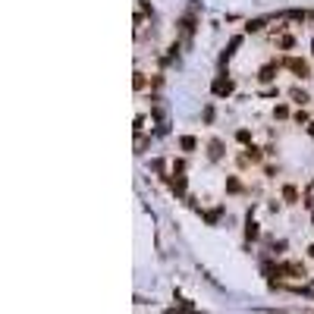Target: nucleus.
I'll return each mask as SVG.
<instances>
[{
  "instance_id": "12",
  "label": "nucleus",
  "mask_w": 314,
  "mask_h": 314,
  "mask_svg": "<svg viewBox=\"0 0 314 314\" xmlns=\"http://www.w3.org/2000/svg\"><path fill=\"white\" fill-rule=\"evenodd\" d=\"M135 88H138V91L145 88V73H135Z\"/></svg>"
},
{
  "instance_id": "2",
  "label": "nucleus",
  "mask_w": 314,
  "mask_h": 314,
  "mask_svg": "<svg viewBox=\"0 0 314 314\" xmlns=\"http://www.w3.org/2000/svg\"><path fill=\"white\" fill-rule=\"evenodd\" d=\"M261 157H264V154H261V148L248 145V148H245V151H242V154H239V164H242V167H248V164L254 167V164H261Z\"/></svg>"
},
{
  "instance_id": "13",
  "label": "nucleus",
  "mask_w": 314,
  "mask_h": 314,
  "mask_svg": "<svg viewBox=\"0 0 314 314\" xmlns=\"http://www.w3.org/2000/svg\"><path fill=\"white\" fill-rule=\"evenodd\" d=\"M276 116H280V120H286V116H289V107H286V104H280V107H276Z\"/></svg>"
},
{
  "instance_id": "16",
  "label": "nucleus",
  "mask_w": 314,
  "mask_h": 314,
  "mask_svg": "<svg viewBox=\"0 0 314 314\" xmlns=\"http://www.w3.org/2000/svg\"><path fill=\"white\" fill-rule=\"evenodd\" d=\"M308 258H314V242H311V245H308Z\"/></svg>"
},
{
  "instance_id": "10",
  "label": "nucleus",
  "mask_w": 314,
  "mask_h": 314,
  "mask_svg": "<svg viewBox=\"0 0 314 314\" xmlns=\"http://www.w3.org/2000/svg\"><path fill=\"white\" fill-rule=\"evenodd\" d=\"M245 236H248V239H254V236H258V223H254V220H248V229H245Z\"/></svg>"
},
{
  "instance_id": "5",
  "label": "nucleus",
  "mask_w": 314,
  "mask_h": 314,
  "mask_svg": "<svg viewBox=\"0 0 314 314\" xmlns=\"http://www.w3.org/2000/svg\"><path fill=\"white\" fill-rule=\"evenodd\" d=\"M283 198H286L289 204H295V201H298V189H295L292 182H286V185H283Z\"/></svg>"
},
{
  "instance_id": "8",
  "label": "nucleus",
  "mask_w": 314,
  "mask_h": 314,
  "mask_svg": "<svg viewBox=\"0 0 314 314\" xmlns=\"http://www.w3.org/2000/svg\"><path fill=\"white\" fill-rule=\"evenodd\" d=\"M182 148H185V151H195V148H198V142H195L192 135H185V138H182Z\"/></svg>"
},
{
  "instance_id": "14",
  "label": "nucleus",
  "mask_w": 314,
  "mask_h": 314,
  "mask_svg": "<svg viewBox=\"0 0 314 314\" xmlns=\"http://www.w3.org/2000/svg\"><path fill=\"white\" fill-rule=\"evenodd\" d=\"M226 189H229V192H239L242 185H239V179H229V182H226Z\"/></svg>"
},
{
  "instance_id": "7",
  "label": "nucleus",
  "mask_w": 314,
  "mask_h": 314,
  "mask_svg": "<svg viewBox=\"0 0 314 314\" xmlns=\"http://www.w3.org/2000/svg\"><path fill=\"white\" fill-rule=\"evenodd\" d=\"M220 157H223V142H217V138H214V142H211V160H220Z\"/></svg>"
},
{
  "instance_id": "4",
  "label": "nucleus",
  "mask_w": 314,
  "mask_h": 314,
  "mask_svg": "<svg viewBox=\"0 0 314 314\" xmlns=\"http://www.w3.org/2000/svg\"><path fill=\"white\" fill-rule=\"evenodd\" d=\"M258 79H261V82H273V79H276V63H267L258 73Z\"/></svg>"
},
{
  "instance_id": "6",
  "label": "nucleus",
  "mask_w": 314,
  "mask_h": 314,
  "mask_svg": "<svg viewBox=\"0 0 314 314\" xmlns=\"http://www.w3.org/2000/svg\"><path fill=\"white\" fill-rule=\"evenodd\" d=\"M214 91H217V95H229V91H232V82H229V79H217V82H214Z\"/></svg>"
},
{
  "instance_id": "1",
  "label": "nucleus",
  "mask_w": 314,
  "mask_h": 314,
  "mask_svg": "<svg viewBox=\"0 0 314 314\" xmlns=\"http://www.w3.org/2000/svg\"><path fill=\"white\" fill-rule=\"evenodd\" d=\"M283 66L289 69V73H295L298 79L311 76V66H308V60H301V57H283Z\"/></svg>"
},
{
  "instance_id": "17",
  "label": "nucleus",
  "mask_w": 314,
  "mask_h": 314,
  "mask_svg": "<svg viewBox=\"0 0 314 314\" xmlns=\"http://www.w3.org/2000/svg\"><path fill=\"white\" fill-rule=\"evenodd\" d=\"M308 132H311V135H314V123H311V126H308Z\"/></svg>"
},
{
  "instance_id": "3",
  "label": "nucleus",
  "mask_w": 314,
  "mask_h": 314,
  "mask_svg": "<svg viewBox=\"0 0 314 314\" xmlns=\"http://www.w3.org/2000/svg\"><path fill=\"white\" fill-rule=\"evenodd\" d=\"M289 98H292V104H298V107H305V104L311 101L305 88H292V91H289Z\"/></svg>"
},
{
  "instance_id": "15",
  "label": "nucleus",
  "mask_w": 314,
  "mask_h": 314,
  "mask_svg": "<svg viewBox=\"0 0 314 314\" xmlns=\"http://www.w3.org/2000/svg\"><path fill=\"white\" fill-rule=\"evenodd\" d=\"M295 123H298V126H301V123H308V113H305V110H298V113H295Z\"/></svg>"
},
{
  "instance_id": "11",
  "label": "nucleus",
  "mask_w": 314,
  "mask_h": 314,
  "mask_svg": "<svg viewBox=\"0 0 314 314\" xmlns=\"http://www.w3.org/2000/svg\"><path fill=\"white\" fill-rule=\"evenodd\" d=\"M280 48H283V51H289V48H295V38H289V35H286V38L280 41Z\"/></svg>"
},
{
  "instance_id": "9",
  "label": "nucleus",
  "mask_w": 314,
  "mask_h": 314,
  "mask_svg": "<svg viewBox=\"0 0 314 314\" xmlns=\"http://www.w3.org/2000/svg\"><path fill=\"white\" fill-rule=\"evenodd\" d=\"M236 138H239L242 145H248V142H251V132H248V129H239V132H236Z\"/></svg>"
}]
</instances>
